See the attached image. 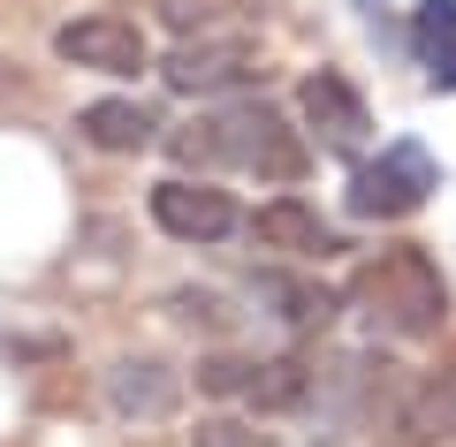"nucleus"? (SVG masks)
I'll list each match as a JSON object with an SVG mask.
<instances>
[{
	"label": "nucleus",
	"mask_w": 456,
	"mask_h": 447,
	"mask_svg": "<svg viewBox=\"0 0 456 447\" xmlns=\"http://www.w3.org/2000/svg\"><path fill=\"white\" fill-rule=\"evenodd\" d=\"M183 167H236V175H259V182H297L312 167L305 137L289 129V114L266 107V99H244V107H221V114H198L191 129L167 137Z\"/></svg>",
	"instance_id": "1"
},
{
	"label": "nucleus",
	"mask_w": 456,
	"mask_h": 447,
	"mask_svg": "<svg viewBox=\"0 0 456 447\" xmlns=\"http://www.w3.org/2000/svg\"><path fill=\"white\" fill-rule=\"evenodd\" d=\"M342 304L358 311L380 341H434L449 326V281H441V266L419 243H388V251H373L350 273Z\"/></svg>",
	"instance_id": "2"
},
{
	"label": "nucleus",
	"mask_w": 456,
	"mask_h": 447,
	"mask_svg": "<svg viewBox=\"0 0 456 447\" xmlns=\"http://www.w3.org/2000/svg\"><path fill=\"white\" fill-rule=\"evenodd\" d=\"M434 190H441L434 152H426L419 137H395V144H380V160H358V167H350L342 205H350V220H411Z\"/></svg>",
	"instance_id": "3"
},
{
	"label": "nucleus",
	"mask_w": 456,
	"mask_h": 447,
	"mask_svg": "<svg viewBox=\"0 0 456 447\" xmlns=\"http://www.w3.org/2000/svg\"><path fill=\"white\" fill-rule=\"evenodd\" d=\"M297 114H305L312 144L335 152V160H358L365 144H373V107H365V92L342 76V68H312V76L297 84Z\"/></svg>",
	"instance_id": "4"
},
{
	"label": "nucleus",
	"mask_w": 456,
	"mask_h": 447,
	"mask_svg": "<svg viewBox=\"0 0 456 447\" xmlns=\"http://www.w3.org/2000/svg\"><path fill=\"white\" fill-rule=\"evenodd\" d=\"M160 76L183 99H213V92H236V84L259 76V46L251 38H228V31H191V38H175Z\"/></svg>",
	"instance_id": "5"
},
{
	"label": "nucleus",
	"mask_w": 456,
	"mask_h": 447,
	"mask_svg": "<svg viewBox=\"0 0 456 447\" xmlns=\"http://www.w3.org/2000/svg\"><path fill=\"white\" fill-rule=\"evenodd\" d=\"M53 53H61L69 68H92V76H137V68H152V46L145 31H137L130 16H77L53 31Z\"/></svg>",
	"instance_id": "6"
},
{
	"label": "nucleus",
	"mask_w": 456,
	"mask_h": 447,
	"mask_svg": "<svg viewBox=\"0 0 456 447\" xmlns=\"http://www.w3.org/2000/svg\"><path fill=\"white\" fill-rule=\"evenodd\" d=\"M145 212H152V227H160V235H175V243H221L228 227H236V197L213 190V182H191V175L152 182Z\"/></svg>",
	"instance_id": "7"
},
{
	"label": "nucleus",
	"mask_w": 456,
	"mask_h": 447,
	"mask_svg": "<svg viewBox=\"0 0 456 447\" xmlns=\"http://www.w3.org/2000/svg\"><path fill=\"white\" fill-rule=\"evenodd\" d=\"M251 235H259L266 251H281V258H335L342 251V227L320 220L305 197H274V205H259Z\"/></svg>",
	"instance_id": "8"
},
{
	"label": "nucleus",
	"mask_w": 456,
	"mask_h": 447,
	"mask_svg": "<svg viewBox=\"0 0 456 447\" xmlns=\"http://www.w3.org/2000/svg\"><path fill=\"white\" fill-rule=\"evenodd\" d=\"M183 395V379L160 364V356H122V364L107 371V402L114 417H137V425H152V417H167Z\"/></svg>",
	"instance_id": "9"
},
{
	"label": "nucleus",
	"mask_w": 456,
	"mask_h": 447,
	"mask_svg": "<svg viewBox=\"0 0 456 447\" xmlns=\"http://www.w3.org/2000/svg\"><path fill=\"white\" fill-rule=\"evenodd\" d=\"M312 387H320V364H305V356H266V364H251L244 402L259 417H289V410L312 402Z\"/></svg>",
	"instance_id": "10"
},
{
	"label": "nucleus",
	"mask_w": 456,
	"mask_h": 447,
	"mask_svg": "<svg viewBox=\"0 0 456 447\" xmlns=\"http://www.w3.org/2000/svg\"><path fill=\"white\" fill-rule=\"evenodd\" d=\"M152 129H160V122H152L137 99H92V107L77 114V137L99 144V152H145Z\"/></svg>",
	"instance_id": "11"
},
{
	"label": "nucleus",
	"mask_w": 456,
	"mask_h": 447,
	"mask_svg": "<svg viewBox=\"0 0 456 447\" xmlns=\"http://www.w3.org/2000/svg\"><path fill=\"white\" fill-rule=\"evenodd\" d=\"M411 46H419L426 84H434V92H456V0H419Z\"/></svg>",
	"instance_id": "12"
},
{
	"label": "nucleus",
	"mask_w": 456,
	"mask_h": 447,
	"mask_svg": "<svg viewBox=\"0 0 456 447\" xmlns=\"http://www.w3.org/2000/svg\"><path fill=\"white\" fill-rule=\"evenodd\" d=\"M395 432H403L411 447H426V440H441V432H456V379H426L419 402L395 417Z\"/></svg>",
	"instance_id": "13"
},
{
	"label": "nucleus",
	"mask_w": 456,
	"mask_h": 447,
	"mask_svg": "<svg viewBox=\"0 0 456 447\" xmlns=\"http://www.w3.org/2000/svg\"><path fill=\"white\" fill-rule=\"evenodd\" d=\"M259 304H289L281 311L289 326H327L335 319V296L327 288H305V281H259Z\"/></svg>",
	"instance_id": "14"
},
{
	"label": "nucleus",
	"mask_w": 456,
	"mask_h": 447,
	"mask_svg": "<svg viewBox=\"0 0 456 447\" xmlns=\"http://www.w3.org/2000/svg\"><path fill=\"white\" fill-rule=\"evenodd\" d=\"M152 8H160V23H167V31H183V38H191V31H213L221 16H236L244 0H152Z\"/></svg>",
	"instance_id": "15"
},
{
	"label": "nucleus",
	"mask_w": 456,
	"mask_h": 447,
	"mask_svg": "<svg viewBox=\"0 0 456 447\" xmlns=\"http://www.w3.org/2000/svg\"><path fill=\"white\" fill-rule=\"evenodd\" d=\"M191 447H274L259 425H244V417H198Z\"/></svg>",
	"instance_id": "16"
},
{
	"label": "nucleus",
	"mask_w": 456,
	"mask_h": 447,
	"mask_svg": "<svg viewBox=\"0 0 456 447\" xmlns=\"http://www.w3.org/2000/svg\"><path fill=\"white\" fill-rule=\"evenodd\" d=\"M198 387H206V395H244L251 364H244V356H206V364H198Z\"/></svg>",
	"instance_id": "17"
}]
</instances>
